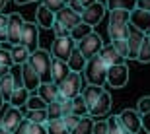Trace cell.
<instances>
[{
    "mask_svg": "<svg viewBox=\"0 0 150 134\" xmlns=\"http://www.w3.org/2000/svg\"><path fill=\"white\" fill-rule=\"evenodd\" d=\"M23 20L20 14H8V25H6V43L12 45H20V39H22V29H23Z\"/></svg>",
    "mask_w": 150,
    "mask_h": 134,
    "instance_id": "30bf717a",
    "label": "cell"
},
{
    "mask_svg": "<svg viewBox=\"0 0 150 134\" xmlns=\"http://www.w3.org/2000/svg\"><path fill=\"white\" fill-rule=\"evenodd\" d=\"M82 72H84V76H86V80H88L90 86H100V88H103V84H105L107 66L101 62V58L98 55L86 60V66H84Z\"/></svg>",
    "mask_w": 150,
    "mask_h": 134,
    "instance_id": "3957f363",
    "label": "cell"
},
{
    "mask_svg": "<svg viewBox=\"0 0 150 134\" xmlns=\"http://www.w3.org/2000/svg\"><path fill=\"white\" fill-rule=\"evenodd\" d=\"M137 8L144 10V12H150V0H137Z\"/></svg>",
    "mask_w": 150,
    "mask_h": 134,
    "instance_id": "7dc6e473",
    "label": "cell"
},
{
    "mask_svg": "<svg viewBox=\"0 0 150 134\" xmlns=\"http://www.w3.org/2000/svg\"><path fill=\"white\" fill-rule=\"evenodd\" d=\"M105 123H107V134H125V132H123V128H121V124H119L117 115L109 117Z\"/></svg>",
    "mask_w": 150,
    "mask_h": 134,
    "instance_id": "8d00e7d4",
    "label": "cell"
},
{
    "mask_svg": "<svg viewBox=\"0 0 150 134\" xmlns=\"http://www.w3.org/2000/svg\"><path fill=\"white\" fill-rule=\"evenodd\" d=\"M23 119L29 121V123H35V124H45V123H47V113H45V109H39V111H28L25 115H23Z\"/></svg>",
    "mask_w": 150,
    "mask_h": 134,
    "instance_id": "1f68e13d",
    "label": "cell"
},
{
    "mask_svg": "<svg viewBox=\"0 0 150 134\" xmlns=\"http://www.w3.org/2000/svg\"><path fill=\"white\" fill-rule=\"evenodd\" d=\"M6 25H8V14L0 12V43H6Z\"/></svg>",
    "mask_w": 150,
    "mask_h": 134,
    "instance_id": "60d3db41",
    "label": "cell"
},
{
    "mask_svg": "<svg viewBox=\"0 0 150 134\" xmlns=\"http://www.w3.org/2000/svg\"><path fill=\"white\" fill-rule=\"evenodd\" d=\"M55 23V14L51 10H47L43 4H39L37 12H35V25L43 29H51V25Z\"/></svg>",
    "mask_w": 150,
    "mask_h": 134,
    "instance_id": "ffe728a7",
    "label": "cell"
},
{
    "mask_svg": "<svg viewBox=\"0 0 150 134\" xmlns=\"http://www.w3.org/2000/svg\"><path fill=\"white\" fill-rule=\"evenodd\" d=\"M78 4L82 6V8H86V6H90V4H94V2H98V0H76Z\"/></svg>",
    "mask_w": 150,
    "mask_h": 134,
    "instance_id": "c3c4849f",
    "label": "cell"
},
{
    "mask_svg": "<svg viewBox=\"0 0 150 134\" xmlns=\"http://www.w3.org/2000/svg\"><path fill=\"white\" fill-rule=\"evenodd\" d=\"M78 121H80V117H76V115H67V117L62 119V123H64V126H67L68 130H72Z\"/></svg>",
    "mask_w": 150,
    "mask_h": 134,
    "instance_id": "ee69618b",
    "label": "cell"
},
{
    "mask_svg": "<svg viewBox=\"0 0 150 134\" xmlns=\"http://www.w3.org/2000/svg\"><path fill=\"white\" fill-rule=\"evenodd\" d=\"M0 134H10V132H6L4 128H0Z\"/></svg>",
    "mask_w": 150,
    "mask_h": 134,
    "instance_id": "11a10c76",
    "label": "cell"
},
{
    "mask_svg": "<svg viewBox=\"0 0 150 134\" xmlns=\"http://www.w3.org/2000/svg\"><path fill=\"white\" fill-rule=\"evenodd\" d=\"M70 103H72V115H76V117H86V115H88V107H86V103H84L82 95L72 97Z\"/></svg>",
    "mask_w": 150,
    "mask_h": 134,
    "instance_id": "f546056e",
    "label": "cell"
},
{
    "mask_svg": "<svg viewBox=\"0 0 150 134\" xmlns=\"http://www.w3.org/2000/svg\"><path fill=\"white\" fill-rule=\"evenodd\" d=\"M22 130H23V134H47L45 132V124L29 123L25 119H23V123H22Z\"/></svg>",
    "mask_w": 150,
    "mask_h": 134,
    "instance_id": "e575fe53",
    "label": "cell"
},
{
    "mask_svg": "<svg viewBox=\"0 0 150 134\" xmlns=\"http://www.w3.org/2000/svg\"><path fill=\"white\" fill-rule=\"evenodd\" d=\"M68 66L64 60H59V58H53V62H51V82L53 84H59L62 78H67L68 76Z\"/></svg>",
    "mask_w": 150,
    "mask_h": 134,
    "instance_id": "44dd1931",
    "label": "cell"
},
{
    "mask_svg": "<svg viewBox=\"0 0 150 134\" xmlns=\"http://www.w3.org/2000/svg\"><path fill=\"white\" fill-rule=\"evenodd\" d=\"M25 107H28V111H39V109H45L47 103H45L37 93H29L28 101H25Z\"/></svg>",
    "mask_w": 150,
    "mask_h": 134,
    "instance_id": "836d02e7",
    "label": "cell"
},
{
    "mask_svg": "<svg viewBox=\"0 0 150 134\" xmlns=\"http://www.w3.org/2000/svg\"><path fill=\"white\" fill-rule=\"evenodd\" d=\"M101 91H103V88H100V86H86V88L80 91V95H82V99H84V103H86V107H88V111L94 107V103L98 99H100V95H101Z\"/></svg>",
    "mask_w": 150,
    "mask_h": 134,
    "instance_id": "7402d4cb",
    "label": "cell"
},
{
    "mask_svg": "<svg viewBox=\"0 0 150 134\" xmlns=\"http://www.w3.org/2000/svg\"><path fill=\"white\" fill-rule=\"evenodd\" d=\"M67 66L70 72H78V74H82L84 66H86V58H84L80 53H78L76 49L72 51V55L68 56V60H67Z\"/></svg>",
    "mask_w": 150,
    "mask_h": 134,
    "instance_id": "484cf974",
    "label": "cell"
},
{
    "mask_svg": "<svg viewBox=\"0 0 150 134\" xmlns=\"http://www.w3.org/2000/svg\"><path fill=\"white\" fill-rule=\"evenodd\" d=\"M119 124H121V128L125 134H139L140 130V115L137 113V109H123L119 115Z\"/></svg>",
    "mask_w": 150,
    "mask_h": 134,
    "instance_id": "52a82bcc",
    "label": "cell"
},
{
    "mask_svg": "<svg viewBox=\"0 0 150 134\" xmlns=\"http://www.w3.org/2000/svg\"><path fill=\"white\" fill-rule=\"evenodd\" d=\"M105 4L103 2H94V4H90L84 8V12L80 14V20H82V23H86V25H90V27H96L98 23L103 20V16H105Z\"/></svg>",
    "mask_w": 150,
    "mask_h": 134,
    "instance_id": "9c48e42d",
    "label": "cell"
},
{
    "mask_svg": "<svg viewBox=\"0 0 150 134\" xmlns=\"http://www.w3.org/2000/svg\"><path fill=\"white\" fill-rule=\"evenodd\" d=\"M28 97H29V91L23 88V86H18V88H14V91H12L10 99H8V105L22 109V107H25V101H28Z\"/></svg>",
    "mask_w": 150,
    "mask_h": 134,
    "instance_id": "603a6c76",
    "label": "cell"
},
{
    "mask_svg": "<svg viewBox=\"0 0 150 134\" xmlns=\"http://www.w3.org/2000/svg\"><path fill=\"white\" fill-rule=\"evenodd\" d=\"M41 4H43L47 10H51L55 14V12L61 10L62 6H67V2H64V0H41Z\"/></svg>",
    "mask_w": 150,
    "mask_h": 134,
    "instance_id": "74e56055",
    "label": "cell"
},
{
    "mask_svg": "<svg viewBox=\"0 0 150 134\" xmlns=\"http://www.w3.org/2000/svg\"><path fill=\"white\" fill-rule=\"evenodd\" d=\"M129 82V66L127 64H115L107 68L105 74V84L111 88H125Z\"/></svg>",
    "mask_w": 150,
    "mask_h": 134,
    "instance_id": "8fae6325",
    "label": "cell"
},
{
    "mask_svg": "<svg viewBox=\"0 0 150 134\" xmlns=\"http://www.w3.org/2000/svg\"><path fill=\"white\" fill-rule=\"evenodd\" d=\"M137 113H139V115L150 113V95H144V97L139 99V103H137Z\"/></svg>",
    "mask_w": 150,
    "mask_h": 134,
    "instance_id": "f35d334b",
    "label": "cell"
},
{
    "mask_svg": "<svg viewBox=\"0 0 150 134\" xmlns=\"http://www.w3.org/2000/svg\"><path fill=\"white\" fill-rule=\"evenodd\" d=\"M111 45H113V49L119 53V55L127 60V56H129V49H127V43H125V39H119V41H111Z\"/></svg>",
    "mask_w": 150,
    "mask_h": 134,
    "instance_id": "ab89813d",
    "label": "cell"
},
{
    "mask_svg": "<svg viewBox=\"0 0 150 134\" xmlns=\"http://www.w3.org/2000/svg\"><path fill=\"white\" fill-rule=\"evenodd\" d=\"M137 8V0H105V10H134Z\"/></svg>",
    "mask_w": 150,
    "mask_h": 134,
    "instance_id": "4316f807",
    "label": "cell"
},
{
    "mask_svg": "<svg viewBox=\"0 0 150 134\" xmlns=\"http://www.w3.org/2000/svg\"><path fill=\"white\" fill-rule=\"evenodd\" d=\"M8 72H10V68L4 66V64H0V78H2V76H6Z\"/></svg>",
    "mask_w": 150,
    "mask_h": 134,
    "instance_id": "681fc988",
    "label": "cell"
},
{
    "mask_svg": "<svg viewBox=\"0 0 150 134\" xmlns=\"http://www.w3.org/2000/svg\"><path fill=\"white\" fill-rule=\"evenodd\" d=\"M51 29H53V31H55V37H64V35H68V31L64 27H61V25H59V23H53V25H51Z\"/></svg>",
    "mask_w": 150,
    "mask_h": 134,
    "instance_id": "bcb514c9",
    "label": "cell"
},
{
    "mask_svg": "<svg viewBox=\"0 0 150 134\" xmlns=\"http://www.w3.org/2000/svg\"><path fill=\"white\" fill-rule=\"evenodd\" d=\"M137 60H140V62H150V41L146 39V35H144V39H142V43H140V47H139Z\"/></svg>",
    "mask_w": 150,
    "mask_h": 134,
    "instance_id": "d590c367",
    "label": "cell"
},
{
    "mask_svg": "<svg viewBox=\"0 0 150 134\" xmlns=\"http://www.w3.org/2000/svg\"><path fill=\"white\" fill-rule=\"evenodd\" d=\"M55 22L70 33V29H74L82 20H80V14H76L74 10H70L68 6H62L59 12H55Z\"/></svg>",
    "mask_w": 150,
    "mask_h": 134,
    "instance_id": "7c38bea8",
    "label": "cell"
},
{
    "mask_svg": "<svg viewBox=\"0 0 150 134\" xmlns=\"http://www.w3.org/2000/svg\"><path fill=\"white\" fill-rule=\"evenodd\" d=\"M146 39L150 41V29H148V31H146Z\"/></svg>",
    "mask_w": 150,
    "mask_h": 134,
    "instance_id": "db71d44e",
    "label": "cell"
},
{
    "mask_svg": "<svg viewBox=\"0 0 150 134\" xmlns=\"http://www.w3.org/2000/svg\"><path fill=\"white\" fill-rule=\"evenodd\" d=\"M0 64H4V66L12 68L14 66V62H12V56H10V51H6L0 47Z\"/></svg>",
    "mask_w": 150,
    "mask_h": 134,
    "instance_id": "b9f144b4",
    "label": "cell"
},
{
    "mask_svg": "<svg viewBox=\"0 0 150 134\" xmlns=\"http://www.w3.org/2000/svg\"><path fill=\"white\" fill-rule=\"evenodd\" d=\"M129 31V12L127 10H109V23L107 33L111 41L125 39Z\"/></svg>",
    "mask_w": 150,
    "mask_h": 134,
    "instance_id": "6da1fadb",
    "label": "cell"
},
{
    "mask_svg": "<svg viewBox=\"0 0 150 134\" xmlns=\"http://www.w3.org/2000/svg\"><path fill=\"white\" fill-rule=\"evenodd\" d=\"M57 89H59V99H72L76 95H80L82 91V74L78 72H68L67 78H62L59 84H57Z\"/></svg>",
    "mask_w": 150,
    "mask_h": 134,
    "instance_id": "277c9868",
    "label": "cell"
},
{
    "mask_svg": "<svg viewBox=\"0 0 150 134\" xmlns=\"http://www.w3.org/2000/svg\"><path fill=\"white\" fill-rule=\"evenodd\" d=\"M45 132L47 134H70V130L64 126L62 119H55V121H47L45 123Z\"/></svg>",
    "mask_w": 150,
    "mask_h": 134,
    "instance_id": "f1b7e54d",
    "label": "cell"
},
{
    "mask_svg": "<svg viewBox=\"0 0 150 134\" xmlns=\"http://www.w3.org/2000/svg\"><path fill=\"white\" fill-rule=\"evenodd\" d=\"M109 111H111V95H109L107 89H103L101 95H100V99L96 101L94 107L88 111V115L92 119H101V117H105Z\"/></svg>",
    "mask_w": 150,
    "mask_h": 134,
    "instance_id": "9a60e30c",
    "label": "cell"
},
{
    "mask_svg": "<svg viewBox=\"0 0 150 134\" xmlns=\"http://www.w3.org/2000/svg\"><path fill=\"white\" fill-rule=\"evenodd\" d=\"M94 121H96V119H92L90 115H86V117H80V121H78L76 126L70 130V134H92Z\"/></svg>",
    "mask_w": 150,
    "mask_h": 134,
    "instance_id": "83f0119b",
    "label": "cell"
},
{
    "mask_svg": "<svg viewBox=\"0 0 150 134\" xmlns=\"http://www.w3.org/2000/svg\"><path fill=\"white\" fill-rule=\"evenodd\" d=\"M144 35L142 31H139L137 27L133 25H129V31H127V37H125V43H127V49H129V56L127 58H137V53H139V47L144 39Z\"/></svg>",
    "mask_w": 150,
    "mask_h": 134,
    "instance_id": "2e32d148",
    "label": "cell"
},
{
    "mask_svg": "<svg viewBox=\"0 0 150 134\" xmlns=\"http://www.w3.org/2000/svg\"><path fill=\"white\" fill-rule=\"evenodd\" d=\"M92 134H107V123L105 121H94Z\"/></svg>",
    "mask_w": 150,
    "mask_h": 134,
    "instance_id": "7bdbcfd3",
    "label": "cell"
},
{
    "mask_svg": "<svg viewBox=\"0 0 150 134\" xmlns=\"http://www.w3.org/2000/svg\"><path fill=\"white\" fill-rule=\"evenodd\" d=\"M101 47H103V41H101V37L96 33V31H92L90 35L82 37L80 41H76V51L86 58V60L98 55L101 51Z\"/></svg>",
    "mask_w": 150,
    "mask_h": 134,
    "instance_id": "5b68a950",
    "label": "cell"
},
{
    "mask_svg": "<svg viewBox=\"0 0 150 134\" xmlns=\"http://www.w3.org/2000/svg\"><path fill=\"white\" fill-rule=\"evenodd\" d=\"M140 128H144V132L150 134V113L140 115Z\"/></svg>",
    "mask_w": 150,
    "mask_h": 134,
    "instance_id": "f6af8a7d",
    "label": "cell"
},
{
    "mask_svg": "<svg viewBox=\"0 0 150 134\" xmlns=\"http://www.w3.org/2000/svg\"><path fill=\"white\" fill-rule=\"evenodd\" d=\"M6 2H8V0H0V12H2V8L6 6Z\"/></svg>",
    "mask_w": 150,
    "mask_h": 134,
    "instance_id": "816d5d0a",
    "label": "cell"
},
{
    "mask_svg": "<svg viewBox=\"0 0 150 134\" xmlns=\"http://www.w3.org/2000/svg\"><path fill=\"white\" fill-rule=\"evenodd\" d=\"M64 2H67V0H64Z\"/></svg>",
    "mask_w": 150,
    "mask_h": 134,
    "instance_id": "6f0895ef",
    "label": "cell"
},
{
    "mask_svg": "<svg viewBox=\"0 0 150 134\" xmlns=\"http://www.w3.org/2000/svg\"><path fill=\"white\" fill-rule=\"evenodd\" d=\"M20 45H23L29 53H33V51L39 49V31H37V25L35 23H29V22L23 23Z\"/></svg>",
    "mask_w": 150,
    "mask_h": 134,
    "instance_id": "4fadbf2b",
    "label": "cell"
},
{
    "mask_svg": "<svg viewBox=\"0 0 150 134\" xmlns=\"http://www.w3.org/2000/svg\"><path fill=\"white\" fill-rule=\"evenodd\" d=\"M129 25H133V27H137L139 31L146 33L150 29V12L139 10V8L131 10L129 12Z\"/></svg>",
    "mask_w": 150,
    "mask_h": 134,
    "instance_id": "e0dca14e",
    "label": "cell"
},
{
    "mask_svg": "<svg viewBox=\"0 0 150 134\" xmlns=\"http://www.w3.org/2000/svg\"><path fill=\"white\" fill-rule=\"evenodd\" d=\"M14 134H23V130H22V124H20V128H18V130H16Z\"/></svg>",
    "mask_w": 150,
    "mask_h": 134,
    "instance_id": "f5cc1de1",
    "label": "cell"
},
{
    "mask_svg": "<svg viewBox=\"0 0 150 134\" xmlns=\"http://www.w3.org/2000/svg\"><path fill=\"white\" fill-rule=\"evenodd\" d=\"M35 93L41 97V99L49 105V103H53V101L59 99V89H57V86L53 84V82H45V84H39L37 91Z\"/></svg>",
    "mask_w": 150,
    "mask_h": 134,
    "instance_id": "d6986e66",
    "label": "cell"
},
{
    "mask_svg": "<svg viewBox=\"0 0 150 134\" xmlns=\"http://www.w3.org/2000/svg\"><path fill=\"white\" fill-rule=\"evenodd\" d=\"M29 53L23 45H12V49H10V56H12V62L16 64V66H22L23 62H28L29 58Z\"/></svg>",
    "mask_w": 150,
    "mask_h": 134,
    "instance_id": "cb8c5ba5",
    "label": "cell"
},
{
    "mask_svg": "<svg viewBox=\"0 0 150 134\" xmlns=\"http://www.w3.org/2000/svg\"><path fill=\"white\" fill-rule=\"evenodd\" d=\"M74 49H76V41H74L70 35H64V37H55V41H53V45H51V56L67 62L68 56L72 55Z\"/></svg>",
    "mask_w": 150,
    "mask_h": 134,
    "instance_id": "8992f818",
    "label": "cell"
},
{
    "mask_svg": "<svg viewBox=\"0 0 150 134\" xmlns=\"http://www.w3.org/2000/svg\"><path fill=\"white\" fill-rule=\"evenodd\" d=\"M20 76H22V86L23 88L28 89L29 93H35L39 84H41V80H39V76L35 74V70L31 68L29 62H23L22 66H20Z\"/></svg>",
    "mask_w": 150,
    "mask_h": 134,
    "instance_id": "5bb4252c",
    "label": "cell"
},
{
    "mask_svg": "<svg viewBox=\"0 0 150 134\" xmlns=\"http://www.w3.org/2000/svg\"><path fill=\"white\" fill-rule=\"evenodd\" d=\"M22 123H23L22 109L8 105V107H6V111H4V115H2V119H0V128H4L6 132L14 134L18 128H20V124H22Z\"/></svg>",
    "mask_w": 150,
    "mask_h": 134,
    "instance_id": "ba28073f",
    "label": "cell"
},
{
    "mask_svg": "<svg viewBox=\"0 0 150 134\" xmlns=\"http://www.w3.org/2000/svg\"><path fill=\"white\" fill-rule=\"evenodd\" d=\"M47 113V121H55V119H62V109H61V101H53L45 107Z\"/></svg>",
    "mask_w": 150,
    "mask_h": 134,
    "instance_id": "d6a6232c",
    "label": "cell"
},
{
    "mask_svg": "<svg viewBox=\"0 0 150 134\" xmlns=\"http://www.w3.org/2000/svg\"><path fill=\"white\" fill-rule=\"evenodd\" d=\"M92 31H94V27H90V25H86V23H82V22H80V23H78V25H76L74 29H70V33H68V35H70V37H72L74 41H80L82 37L90 35Z\"/></svg>",
    "mask_w": 150,
    "mask_h": 134,
    "instance_id": "4dcf8cb0",
    "label": "cell"
},
{
    "mask_svg": "<svg viewBox=\"0 0 150 134\" xmlns=\"http://www.w3.org/2000/svg\"><path fill=\"white\" fill-rule=\"evenodd\" d=\"M28 62L31 64V68L35 70V74L39 76L41 84L45 82H51V62H53V56H51L49 51L45 49H37L29 55Z\"/></svg>",
    "mask_w": 150,
    "mask_h": 134,
    "instance_id": "7a4b0ae2",
    "label": "cell"
},
{
    "mask_svg": "<svg viewBox=\"0 0 150 134\" xmlns=\"http://www.w3.org/2000/svg\"><path fill=\"white\" fill-rule=\"evenodd\" d=\"M2 105H4V101H2V95H0V109H2Z\"/></svg>",
    "mask_w": 150,
    "mask_h": 134,
    "instance_id": "9f6ffc18",
    "label": "cell"
},
{
    "mask_svg": "<svg viewBox=\"0 0 150 134\" xmlns=\"http://www.w3.org/2000/svg\"><path fill=\"white\" fill-rule=\"evenodd\" d=\"M14 88H16V84H14V76H12L10 72L0 78V95H2V101H4V103H8Z\"/></svg>",
    "mask_w": 150,
    "mask_h": 134,
    "instance_id": "d4e9b609",
    "label": "cell"
},
{
    "mask_svg": "<svg viewBox=\"0 0 150 134\" xmlns=\"http://www.w3.org/2000/svg\"><path fill=\"white\" fill-rule=\"evenodd\" d=\"M16 4H29V2H35V0H14Z\"/></svg>",
    "mask_w": 150,
    "mask_h": 134,
    "instance_id": "f907efd6",
    "label": "cell"
},
{
    "mask_svg": "<svg viewBox=\"0 0 150 134\" xmlns=\"http://www.w3.org/2000/svg\"><path fill=\"white\" fill-rule=\"evenodd\" d=\"M98 56L101 58V62H103L107 68H109V66H115V64H125V58H123V56L119 55L115 49H113L111 43H109V45H103V47H101V51L98 53Z\"/></svg>",
    "mask_w": 150,
    "mask_h": 134,
    "instance_id": "ac0fdd59",
    "label": "cell"
}]
</instances>
